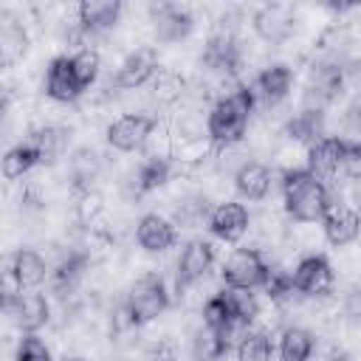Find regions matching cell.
I'll return each mask as SVG.
<instances>
[{"label": "cell", "instance_id": "obj_1", "mask_svg": "<svg viewBox=\"0 0 361 361\" xmlns=\"http://www.w3.org/2000/svg\"><path fill=\"white\" fill-rule=\"evenodd\" d=\"M257 104V93L248 85H237L231 93L214 102V107L206 116V135L214 147H234L243 141L251 110Z\"/></svg>", "mask_w": 361, "mask_h": 361}, {"label": "cell", "instance_id": "obj_2", "mask_svg": "<svg viewBox=\"0 0 361 361\" xmlns=\"http://www.w3.org/2000/svg\"><path fill=\"white\" fill-rule=\"evenodd\" d=\"M282 200H285V212L296 223H316L327 212L330 192H327L324 180H319L305 166H299V169H285Z\"/></svg>", "mask_w": 361, "mask_h": 361}, {"label": "cell", "instance_id": "obj_3", "mask_svg": "<svg viewBox=\"0 0 361 361\" xmlns=\"http://www.w3.org/2000/svg\"><path fill=\"white\" fill-rule=\"evenodd\" d=\"M166 307H169V293L158 274H144L141 279H135L124 302V310L133 324L155 322Z\"/></svg>", "mask_w": 361, "mask_h": 361}, {"label": "cell", "instance_id": "obj_4", "mask_svg": "<svg viewBox=\"0 0 361 361\" xmlns=\"http://www.w3.org/2000/svg\"><path fill=\"white\" fill-rule=\"evenodd\" d=\"M268 274V262L262 259V254L257 248H237L226 257L220 276L226 282V288H262Z\"/></svg>", "mask_w": 361, "mask_h": 361}, {"label": "cell", "instance_id": "obj_5", "mask_svg": "<svg viewBox=\"0 0 361 361\" xmlns=\"http://www.w3.org/2000/svg\"><path fill=\"white\" fill-rule=\"evenodd\" d=\"M3 310L11 319V324L20 327L23 333H37L39 327L48 324L51 316L48 299L37 290H20L14 296H3Z\"/></svg>", "mask_w": 361, "mask_h": 361}, {"label": "cell", "instance_id": "obj_6", "mask_svg": "<svg viewBox=\"0 0 361 361\" xmlns=\"http://www.w3.org/2000/svg\"><path fill=\"white\" fill-rule=\"evenodd\" d=\"M333 282H336V274H333V265L327 262V257L322 254H307L296 262L293 268V285H296V293L307 296V299H322L333 290Z\"/></svg>", "mask_w": 361, "mask_h": 361}, {"label": "cell", "instance_id": "obj_7", "mask_svg": "<svg viewBox=\"0 0 361 361\" xmlns=\"http://www.w3.org/2000/svg\"><path fill=\"white\" fill-rule=\"evenodd\" d=\"M158 127L155 118L144 116V113H127L118 116L110 127H107V144L118 152H135L144 149V144L149 141L152 130Z\"/></svg>", "mask_w": 361, "mask_h": 361}, {"label": "cell", "instance_id": "obj_8", "mask_svg": "<svg viewBox=\"0 0 361 361\" xmlns=\"http://www.w3.org/2000/svg\"><path fill=\"white\" fill-rule=\"evenodd\" d=\"M322 223H324L322 228H324L327 243L336 245V248L350 245V243L361 234V214H358V209H353L347 200H333V197H330Z\"/></svg>", "mask_w": 361, "mask_h": 361}, {"label": "cell", "instance_id": "obj_9", "mask_svg": "<svg viewBox=\"0 0 361 361\" xmlns=\"http://www.w3.org/2000/svg\"><path fill=\"white\" fill-rule=\"evenodd\" d=\"M155 73H158V51L152 45H141L124 56V62L118 65V71L113 76V85L118 90H135V87L147 85Z\"/></svg>", "mask_w": 361, "mask_h": 361}, {"label": "cell", "instance_id": "obj_10", "mask_svg": "<svg viewBox=\"0 0 361 361\" xmlns=\"http://www.w3.org/2000/svg\"><path fill=\"white\" fill-rule=\"evenodd\" d=\"M214 265V248L206 240H192L186 243V248L180 251L178 262H175V282L178 288H192L195 282H200Z\"/></svg>", "mask_w": 361, "mask_h": 361}, {"label": "cell", "instance_id": "obj_11", "mask_svg": "<svg viewBox=\"0 0 361 361\" xmlns=\"http://www.w3.org/2000/svg\"><path fill=\"white\" fill-rule=\"evenodd\" d=\"M152 23H155V37L161 42H180L195 28V20H192L189 8H183L178 3H158V6H152Z\"/></svg>", "mask_w": 361, "mask_h": 361}, {"label": "cell", "instance_id": "obj_12", "mask_svg": "<svg viewBox=\"0 0 361 361\" xmlns=\"http://www.w3.org/2000/svg\"><path fill=\"white\" fill-rule=\"evenodd\" d=\"M251 226V214L243 203L237 200H223L212 209V217H209V228L214 237L226 240V243H237Z\"/></svg>", "mask_w": 361, "mask_h": 361}, {"label": "cell", "instance_id": "obj_13", "mask_svg": "<svg viewBox=\"0 0 361 361\" xmlns=\"http://www.w3.org/2000/svg\"><path fill=\"white\" fill-rule=\"evenodd\" d=\"M203 65L214 73H223V76H234L240 71L243 54H240V45H237L231 31H220L209 39V45L203 51Z\"/></svg>", "mask_w": 361, "mask_h": 361}, {"label": "cell", "instance_id": "obj_14", "mask_svg": "<svg viewBox=\"0 0 361 361\" xmlns=\"http://www.w3.org/2000/svg\"><path fill=\"white\" fill-rule=\"evenodd\" d=\"M341 152H344V138L324 135L322 141H316L313 147H307L305 169L310 175H316L319 180H327V178H333L341 169Z\"/></svg>", "mask_w": 361, "mask_h": 361}, {"label": "cell", "instance_id": "obj_15", "mask_svg": "<svg viewBox=\"0 0 361 361\" xmlns=\"http://www.w3.org/2000/svg\"><path fill=\"white\" fill-rule=\"evenodd\" d=\"M45 93L54 99V102H76L82 96V85L73 73V65H71V56H56L51 59L48 65V73H45Z\"/></svg>", "mask_w": 361, "mask_h": 361}, {"label": "cell", "instance_id": "obj_16", "mask_svg": "<svg viewBox=\"0 0 361 361\" xmlns=\"http://www.w3.org/2000/svg\"><path fill=\"white\" fill-rule=\"evenodd\" d=\"M175 223L161 214H144L135 226V240L147 254H164L175 245Z\"/></svg>", "mask_w": 361, "mask_h": 361}, {"label": "cell", "instance_id": "obj_17", "mask_svg": "<svg viewBox=\"0 0 361 361\" xmlns=\"http://www.w3.org/2000/svg\"><path fill=\"white\" fill-rule=\"evenodd\" d=\"M11 276L17 279V285L23 290H34L37 285L45 282V276L51 274L48 271V262L42 259V254H37L34 248H17L14 257H11Z\"/></svg>", "mask_w": 361, "mask_h": 361}, {"label": "cell", "instance_id": "obj_18", "mask_svg": "<svg viewBox=\"0 0 361 361\" xmlns=\"http://www.w3.org/2000/svg\"><path fill=\"white\" fill-rule=\"evenodd\" d=\"M121 17V3L118 0H85L79 3V28L87 34L107 31L118 23Z\"/></svg>", "mask_w": 361, "mask_h": 361}, {"label": "cell", "instance_id": "obj_19", "mask_svg": "<svg viewBox=\"0 0 361 361\" xmlns=\"http://www.w3.org/2000/svg\"><path fill=\"white\" fill-rule=\"evenodd\" d=\"M254 31L265 42H285L293 34V14L285 6H265L254 17Z\"/></svg>", "mask_w": 361, "mask_h": 361}, {"label": "cell", "instance_id": "obj_20", "mask_svg": "<svg viewBox=\"0 0 361 361\" xmlns=\"http://www.w3.org/2000/svg\"><path fill=\"white\" fill-rule=\"evenodd\" d=\"M290 85H293V73L288 65L276 62V65H268L257 82H254V93L257 99H262L265 104H279L288 93H290Z\"/></svg>", "mask_w": 361, "mask_h": 361}, {"label": "cell", "instance_id": "obj_21", "mask_svg": "<svg viewBox=\"0 0 361 361\" xmlns=\"http://www.w3.org/2000/svg\"><path fill=\"white\" fill-rule=\"evenodd\" d=\"M234 189L245 200H262L271 192V169L259 161H243L234 172Z\"/></svg>", "mask_w": 361, "mask_h": 361}, {"label": "cell", "instance_id": "obj_22", "mask_svg": "<svg viewBox=\"0 0 361 361\" xmlns=\"http://www.w3.org/2000/svg\"><path fill=\"white\" fill-rule=\"evenodd\" d=\"M288 138L313 147L316 141L324 138V110H310L302 107V113H296L288 121Z\"/></svg>", "mask_w": 361, "mask_h": 361}, {"label": "cell", "instance_id": "obj_23", "mask_svg": "<svg viewBox=\"0 0 361 361\" xmlns=\"http://www.w3.org/2000/svg\"><path fill=\"white\" fill-rule=\"evenodd\" d=\"M313 347H316V338L310 330L299 324L285 327L279 338V361H310Z\"/></svg>", "mask_w": 361, "mask_h": 361}, {"label": "cell", "instance_id": "obj_24", "mask_svg": "<svg viewBox=\"0 0 361 361\" xmlns=\"http://www.w3.org/2000/svg\"><path fill=\"white\" fill-rule=\"evenodd\" d=\"M228 341L220 336V330L214 327H200L192 338V358L195 361H220L223 355H228Z\"/></svg>", "mask_w": 361, "mask_h": 361}, {"label": "cell", "instance_id": "obj_25", "mask_svg": "<svg viewBox=\"0 0 361 361\" xmlns=\"http://www.w3.org/2000/svg\"><path fill=\"white\" fill-rule=\"evenodd\" d=\"M172 178V161L169 158H144L135 172V189L138 192H155Z\"/></svg>", "mask_w": 361, "mask_h": 361}, {"label": "cell", "instance_id": "obj_26", "mask_svg": "<svg viewBox=\"0 0 361 361\" xmlns=\"http://www.w3.org/2000/svg\"><path fill=\"white\" fill-rule=\"evenodd\" d=\"M223 296L228 302V310L237 322L243 324H254L257 316H259V302H257V293L248 290V288H223Z\"/></svg>", "mask_w": 361, "mask_h": 361}, {"label": "cell", "instance_id": "obj_27", "mask_svg": "<svg viewBox=\"0 0 361 361\" xmlns=\"http://www.w3.org/2000/svg\"><path fill=\"white\" fill-rule=\"evenodd\" d=\"M37 164H39V155H37V149L25 141V144L11 147V149L3 155V175H6L8 180H20V178L28 175Z\"/></svg>", "mask_w": 361, "mask_h": 361}, {"label": "cell", "instance_id": "obj_28", "mask_svg": "<svg viewBox=\"0 0 361 361\" xmlns=\"http://www.w3.org/2000/svg\"><path fill=\"white\" fill-rule=\"evenodd\" d=\"M209 217H212V212H209V200L203 195H189L175 206V226H180V228H195L203 220L209 223Z\"/></svg>", "mask_w": 361, "mask_h": 361}, {"label": "cell", "instance_id": "obj_29", "mask_svg": "<svg viewBox=\"0 0 361 361\" xmlns=\"http://www.w3.org/2000/svg\"><path fill=\"white\" fill-rule=\"evenodd\" d=\"M28 144L37 149L39 164H54L62 152V133L56 127H39V130L31 133Z\"/></svg>", "mask_w": 361, "mask_h": 361}, {"label": "cell", "instance_id": "obj_30", "mask_svg": "<svg viewBox=\"0 0 361 361\" xmlns=\"http://www.w3.org/2000/svg\"><path fill=\"white\" fill-rule=\"evenodd\" d=\"M262 290H265V296H268L271 302H288V299H293V293H296L293 274H290V271H282V268H276V265H268Z\"/></svg>", "mask_w": 361, "mask_h": 361}, {"label": "cell", "instance_id": "obj_31", "mask_svg": "<svg viewBox=\"0 0 361 361\" xmlns=\"http://www.w3.org/2000/svg\"><path fill=\"white\" fill-rule=\"evenodd\" d=\"M71 65H73V73H76V79H79V85H82V90H85V87H90V85L99 79L102 56H99L96 48H79V51L71 56Z\"/></svg>", "mask_w": 361, "mask_h": 361}, {"label": "cell", "instance_id": "obj_32", "mask_svg": "<svg viewBox=\"0 0 361 361\" xmlns=\"http://www.w3.org/2000/svg\"><path fill=\"white\" fill-rule=\"evenodd\" d=\"M274 347L262 330H248L245 338L237 344V361H271Z\"/></svg>", "mask_w": 361, "mask_h": 361}, {"label": "cell", "instance_id": "obj_33", "mask_svg": "<svg viewBox=\"0 0 361 361\" xmlns=\"http://www.w3.org/2000/svg\"><path fill=\"white\" fill-rule=\"evenodd\" d=\"M231 322H237V319L231 316V310H228V302H226L223 290H220V293H214V296H209V299L203 302V324H206V327L223 330V327H226V324H231Z\"/></svg>", "mask_w": 361, "mask_h": 361}, {"label": "cell", "instance_id": "obj_34", "mask_svg": "<svg viewBox=\"0 0 361 361\" xmlns=\"http://www.w3.org/2000/svg\"><path fill=\"white\" fill-rule=\"evenodd\" d=\"M180 93H183V79H180L178 73H172V71H158V73H155V85H152L155 102L172 104V102L180 99Z\"/></svg>", "mask_w": 361, "mask_h": 361}, {"label": "cell", "instance_id": "obj_35", "mask_svg": "<svg viewBox=\"0 0 361 361\" xmlns=\"http://www.w3.org/2000/svg\"><path fill=\"white\" fill-rule=\"evenodd\" d=\"M25 45H28V37L20 25H6L3 34H0V51H3V62H14L20 54H25Z\"/></svg>", "mask_w": 361, "mask_h": 361}, {"label": "cell", "instance_id": "obj_36", "mask_svg": "<svg viewBox=\"0 0 361 361\" xmlns=\"http://www.w3.org/2000/svg\"><path fill=\"white\" fill-rule=\"evenodd\" d=\"M71 175H73V180L79 186H85L87 180H93L99 175V158H96V152H90V149L73 152V158H71Z\"/></svg>", "mask_w": 361, "mask_h": 361}, {"label": "cell", "instance_id": "obj_37", "mask_svg": "<svg viewBox=\"0 0 361 361\" xmlns=\"http://www.w3.org/2000/svg\"><path fill=\"white\" fill-rule=\"evenodd\" d=\"M14 361H51V350L37 333H25L17 344Z\"/></svg>", "mask_w": 361, "mask_h": 361}, {"label": "cell", "instance_id": "obj_38", "mask_svg": "<svg viewBox=\"0 0 361 361\" xmlns=\"http://www.w3.org/2000/svg\"><path fill=\"white\" fill-rule=\"evenodd\" d=\"M341 172H344L350 180H361V141H344Z\"/></svg>", "mask_w": 361, "mask_h": 361}, {"label": "cell", "instance_id": "obj_39", "mask_svg": "<svg viewBox=\"0 0 361 361\" xmlns=\"http://www.w3.org/2000/svg\"><path fill=\"white\" fill-rule=\"evenodd\" d=\"M102 209H104L102 195H99V192L85 189V192H82V197H79V203H76V214H79V220H82V223H93V220L102 214Z\"/></svg>", "mask_w": 361, "mask_h": 361}, {"label": "cell", "instance_id": "obj_40", "mask_svg": "<svg viewBox=\"0 0 361 361\" xmlns=\"http://www.w3.org/2000/svg\"><path fill=\"white\" fill-rule=\"evenodd\" d=\"M341 316H344L353 327H361V288H353V290L341 299Z\"/></svg>", "mask_w": 361, "mask_h": 361}, {"label": "cell", "instance_id": "obj_41", "mask_svg": "<svg viewBox=\"0 0 361 361\" xmlns=\"http://www.w3.org/2000/svg\"><path fill=\"white\" fill-rule=\"evenodd\" d=\"M347 121L350 124H355L358 130H361V90L353 96V102H350V110H347Z\"/></svg>", "mask_w": 361, "mask_h": 361}, {"label": "cell", "instance_id": "obj_42", "mask_svg": "<svg viewBox=\"0 0 361 361\" xmlns=\"http://www.w3.org/2000/svg\"><path fill=\"white\" fill-rule=\"evenodd\" d=\"M149 361H175V358H172L169 353H155V355H152Z\"/></svg>", "mask_w": 361, "mask_h": 361}, {"label": "cell", "instance_id": "obj_43", "mask_svg": "<svg viewBox=\"0 0 361 361\" xmlns=\"http://www.w3.org/2000/svg\"><path fill=\"white\" fill-rule=\"evenodd\" d=\"M330 361H355V358H353V355H347V353H338V355H333Z\"/></svg>", "mask_w": 361, "mask_h": 361}, {"label": "cell", "instance_id": "obj_44", "mask_svg": "<svg viewBox=\"0 0 361 361\" xmlns=\"http://www.w3.org/2000/svg\"><path fill=\"white\" fill-rule=\"evenodd\" d=\"M65 361H87V358H79V355H73V358H65Z\"/></svg>", "mask_w": 361, "mask_h": 361}]
</instances>
